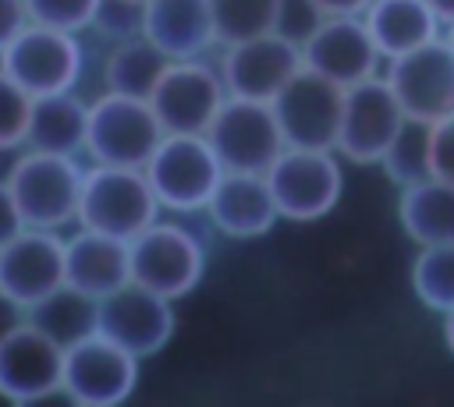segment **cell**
I'll list each match as a JSON object with an SVG mask.
<instances>
[{
    "label": "cell",
    "mask_w": 454,
    "mask_h": 407,
    "mask_svg": "<svg viewBox=\"0 0 454 407\" xmlns=\"http://www.w3.org/2000/svg\"><path fill=\"white\" fill-rule=\"evenodd\" d=\"M174 329H177L174 301L135 280L96 301V333L110 336L138 361L156 357L174 340Z\"/></svg>",
    "instance_id": "8fae6325"
},
{
    "label": "cell",
    "mask_w": 454,
    "mask_h": 407,
    "mask_svg": "<svg viewBox=\"0 0 454 407\" xmlns=\"http://www.w3.org/2000/svg\"><path fill=\"white\" fill-rule=\"evenodd\" d=\"M82 177H85V166L78 156L43 152L28 145L11 152V163L4 170V180L11 188L21 223L39 230H60V234L78 219Z\"/></svg>",
    "instance_id": "6da1fadb"
},
{
    "label": "cell",
    "mask_w": 454,
    "mask_h": 407,
    "mask_svg": "<svg viewBox=\"0 0 454 407\" xmlns=\"http://www.w3.org/2000/svg\"><path fill=\"white\" fill-rule=\"evenodd\" d=\"M128 258H131V280L170 301L188 297L206 276L202 241L188 227L170 219H156L138 237H131Z\"/></svg>",
    "instance_id": "52a82bcc"
},
{
    "label": "cell",
    "mask_w": 454,
    "mask_h": 407,
    "mask_svg": "<svg viewBox=\"0 0 454 407\" xmlns=\"http://www.w3.org/2000/svg\"><path fill=\"white\" fill-rule=\"evenodd\" d=\"M142 170L163 212H202L223 177L206 134H163Z\"/></svg>",
    "instance_id": "5b68a950"
},
{
    "label": "cell",
    "mask_w": 454,
    "mask_h": 407,
    "mask_svg": "<svg viewBox=\"0 0 454 407\" xmlns=\"http://www.w3.org/2000/svg\"><path fill=\"white\" fill-rule=\"evenodd\" d=\"M28 25V7L25 0H0V50Z\"/></svg>",
    "instance_id": "e575fe53"
},
{
    "label": "cell",
    "mask_w": 454,
    "mask_h": 407,
    "mask_svg": "<svg viewBox=\"0 0 454 407\" xmlns=\"http://www.w3.org/2000/svg\"><path fill=\"white\" fill-rule=\"evenodd\" d=\"M380 166L387 170V177H390L397 188L429 177V173H433V124L408 117V120L401 124V131L394 134L390 149L383 152Z\"/></svg>",
    "instance_id": "4316f807"
},
{
    "label": "cell",
    "mask_w": 454,
    "mask_h": 407,
    "mask_svg": "<svg viewBox=\"0 0 454 407\" xmlns=\"http://www.w3.org/2000/svg\"><path fill=\"white\" fill-rule=\"evenodd\" d=\"M397 219L415 248L454 241V184L433 173L404 184L397 198Z\"/></svg>",
    "instance_id": "cb8c5ba5"
},
{
    "label": "cell",
    "mask_w": 454,
    "mask_h": 407,
    "mask_svg": "<svg viewBox=\"0 0 454 407\" xmlns=\"http://www.w3.org/2000/svg\"><path fill=\"white\" fill-rule=\"evenodd\" d=\"M433 177L454 184V113L433 124Z\"/></svg>",
    "instance_id": "836d02e7"
},
{
    "label": "cell",
    "mask_w": 454,
    "mask_h": 407,
    "mask_svg": "<svg viewBox=\"0 0 454 407\" xmlns=\"http://www.w3.org/2000/svg\"><path fill=\"white\" fill-rule=\"evenodd\" d=\"M280 219L312 223L337 209L344 195V170L333 149H301L287 145L266 170Z\"/></svg>",
    "instance_id": "3957f363"
},
{
    "label": "cell",
    "mask_w": 454,
    "mask_h": 407,
    "mask_svg": "<svg viewBox=\"0 0 454 407\" xmlns=\"http://www.w3.org/2000/svg\"><path fill=\"white\" fill-rule=\"evenodd\" d=\"M277 4L280 0H209L213 7V28L216 42H241L273 32L277 25Z\"/></svg>",
    "instance_id": "f1b7e54d"
},
{
    "label": "cell",
    "mask_w": 454,
    "mask_h": 407,
    "mask_svg": "<svg viewBox=\"0 0 454 407\" xmlns=\"http://www.w3.org/2000/svg\"><path fill=\"white\" fill-rule=\"evenodd\" d=\"M160 212L163 209H160L142 166H110V163L85 166L74 227L131 241L149 223H156Z\"/></svg>",
    "instance_id": "7a4b0ae2"
},
{
    "label": "cell",
    "mask_w": 454,
    "mask_h": 407,
    "mask_svg": "<svg viewBox=\"0 0 454 407\" xmlns=\"http://www.w3.org/2000/svg\"><path fill=\"white\" fill-rule=\"evenodd\" d=\"M443 39H447V46H450V50H454V21H450V25H447V32H443Z\"/></svg>",
    "instance_id": "60d3db41"
},
{
    "label": "cell",
    "mask_w": 454,
    "mask_h": 407,
    "mask_svg": "<svg viewBox=\"0 0 454 407\" xmlns=\"http://www.w3.org/2000/svg\"><path fill=\"white\" fill-rule=\"evenodd\" d=\"M220 74L227 85V96H241V99H262L270 103L301 67V50L277 35H255V39H241V42H227L223 57H220Z\"/></svg>",
    "instance_id": "ac0fdd59"
},
{
    "label": "cell",
    "mask_w": 454,
    "mask_h": 407,
    "mask_svg": "<svg viewBox=\"0 0 454 407\" xmlns=\"http://www.w3.org/2000/svg\"><path fill=\"white\" fill-rule=\"evenodd\" d=\"M326 14H362L369 7V0H316Z\"/></svg>",
    "instance_id": "74e56055"
},
{
    "label": "cell",
    "mask_w": 454,
    "mask_h": 407,
    "mask_svg": "<svg viewBox=\"0 0 454 407\" xmlns=\"http://www.w3.org/2000/svg\"><path fill=\"white\" fill-rule=\"evenodd\" d=\"M323 18H326V11L316 0H280L277 4V25H273V32L284 35V39H291L294 46H301L316 32V25Z\"/></svg>",
    "instance_id": "d6a6232c"
},
{
    "label": "cell",
    "mask_w": 454,
    "mask_h": 407,
    "mask_svg": "<svg viewBox=\"0 0 454 407\" xmlns=\"http://www.w3.org/2000/svg\"><path fill=\"white\" fill-rule=\"evenodd\" d=\"M138 4H145V0H138Z\"/></svg>",
    "instance_id": "b9f144b4"
},
{
    "label": "cell",
    "mask_w": 454,
    "mask_h": 407,
    "mask_svg": "<svg viewBox=\"0 0 454 407\" xmlns=\"http://www.w3.org/2000/svg\"><path fill=\"white\" fill-rule=\"evenodd\" d=\"M433 11H436V18L443 21V25H450L454 21V0H426Z\"/></svg>",
    "instance_id": "f35d334b"
},
{
    "label": "cell",
    "mask_w": 454,
    "mask_h": 407,
    "mask_svg": "<svg viewBox=\"0 0 454 407\" xmlns=\"http://www.w3.org/2000/svg\"><path fill=\"white\" fill-rule=\"evenodd\" d=\"M103 0H25L28 7V21L35 25H50V28H64V32H89L96 21Z\"/></svg>",
    "instance_id": "4dcf8cb0"
},
{
    "label": "cell",
    "mask_w": 454,
    "mask_h": 407,
    "mask_svg": "<svg viewBox=\"0 0 454 407\" xmlns=\"http://www.w3.org/2000/svg\"><path fill=\"white\" fill-rule=\"evenodd\" d=\"M206 138L216 159L223 163V170H238V173H266L273 159L287 149L273 106L241 96L223 99L213 124L206 127Z\"/></svg>",
    "instance_id": "ba28073f"
},
{
    "label": "cell",
    "mask_w": 454,
    "mask_h": 407,
    "mask_svg": "<svg viewBox=\"0 0 454 407\" xmlns=\"http://www.w3.org/2000/svg\"><path fill=\"white\" fill-rule=\"evenodd\" d=\"M167 64H170V57L153 39H145L138 32V35L110 42V50L103 57V67H99V78H103L106 92L149 99V92L156 88V81L167 71Z\"/></svg>",
    "instance_id": "d4e9b609"
},
{
    "label": "cell",
    "mask_w": 454,
    "mask_h": 407,
    "mask_svg": "<svg viewBox=\"0 0 454 407\" xmlns=\"http://www.w3.org/2000/svg\"><path fill=\"white\" fill-rule=\"evenodd\" d=\"M138 357L103 333H89L64 347L60 393L78 407H117L138 386Z\"/></svg>",
    "instance_id": "9c48e42d"
},
{
    "label": "cell",
    "mask_w": 454,
    "mask_h": 407,
    "mask_svg": "<svg viewBox=\"0 0 454 407\" xmlns=\"http://www.w3.org/2000/svg\"><path fill=\"white\" fill-rule=\"evenodd\" d=\"M404 110L387 85L383 74L365 78L358 85L344 88V110H340V131H337V152L348 163L369 166L380 163L390 149L394 134L404 124Z\"/></svg>",
    "instance_id": "4fadbf2b"
},
{
    "label": "cell",
    "mask_w": 454,
    "mask_h": 407,
    "mask_svg": "<svg viewBox=\"0 0 454 407\" xmlns=\"http://www.w3.org/2000/svg\"><path fill=\"white\" fill-rule=\"evenodd\" d=\"M21 322H25V308H21V304H14V301L0 290V343H4V340H7Z\"/></svg>",
    "instance_id": "8d00e7d4"
},
{
    "label": "cell",
    "mask_w": 454,
    "mask_h": 407,
    "mask_svg": "<svg viewBox=\"0 0 454 407\" xmlns=\"http://www.w3.org/2000/svg\"><path fill=\"white\" fill-rule=\"evenodd\" d=\"M142 35L153 39L170 60L206 57L216 46L209 0H145Z\"/></svg>",
    "instance_id": "44dd1931"
},
{
    "label": "cell",
    "mask_w": 454,
    "mask_h": 407,
    "mask_svg": "<svg viewBox=\"0 0 454 407\" xmlns=\"http://www.w3.org/2000/svg\"><path fill=\"white\" fill-rule=\"evenodd\" d=\"M0 67L35 99L78 88L85 74V46L74 32L28 21L4 50Z\"/></svg>",
    "instance_id": "8992f818"
},
{
    "label": "cell",
    "mask_w": 454,
    "mask_h": 407,
    "mask_svg": "<svg viewBox=\"0 0 454 407\" xmlns=\"http://www.w3.org/2000/svg\"><path fill=\"white\" fill-rule=\"evenodd\" d=\"M383 60L411 53L440 35V18L426 0H369L362 11Z\"/></svg>",
    "instance_id": "603a6c76"
},
{
    "label": "cell",
    "mask_w": 454,
    "mask_h": 407,
    "mask_svg": "<svg viewBox=\"0 0 454 407\" xmlns=\"http://www.w3.org/2000/svg\"><path fill=\"white\" fill-rule=\"evenodd\" d=\"M202 212L223 237L234 241L262 237L280 219L266 173H238V170H223Z\"/></svg>",
    "instance_id": "d6986e66"
},
{
    "label": "cell",
    "mask_w": 454,
    "mask_h": 407,
    "mask_svg": "<svg viewBox=\"0 0 454 407\" xmlns=\"http://www.w3.org/2000/svg\"><path fill=\"white\" fill-rule=\"evenodd\" d=\"M163 134L167 131L153 113L149 99L121 96L106 88L96 99H89V134H85L89 163L145 166V159L156 152Z\"/></svg>",
    "instance_id": "277c9868"
},
{
    "label": "cell",
    "mask_w": 454,
    "mask_h": 407,
    "mask_svg": "<svg viewBox=\"0 0 454 407\" xmlns=\"http://www.w3.org/2000/svg\"><path fill=\"white\" fill-rule=\"evenodd\" d=\"M21 227H25V223H21V216H18V205H14V198H11V188H7V180L0 177V244H4L7 237H14Z\"/></svg>",
    "instance_id": "d590c367"
},
{
    "label": "cell",
    "mask_w": 454,
    "mask_h": 407,
    "mask_svg": "<svg viewBox=\"0 0 454 407\" xmlns=\"http://www.w3.org/2000/svg\"><path fill=\"white\" fill-rule=\"evenodd\" d=\"M25 315L46 336H53L60 347H71L82 336L96 333V297H89V294H82L67 283L60 290H53L46 301H39L35 308H28Z\"/></svg>",
    "instance_id": "484cf974"
},
{
    "label": "cell",
    "mask_w": 454,
    "mask_h": 407,
    "mask_svg": "<svg viewBox=\"0 0 454 407\" xmlns=\"http://www.w3.org/2000/svg\"><path fill=\"white\" fill-rule=\"evenodd\" d=\"M32 96L0 67V152H18L28 134Z\"/></svg>",
    "instance_id": "f546056e"
},
{
    "label": "cell",
    "mask_w": 454,
    "mask_h": 407,
    "mask_svg": "<svg viewBox=\"0 0 454 407\" xmlns=\"http://www.w3.org/2000/svg\"><path fill=\"white\" fill-rule=\"evenodd\" d=\"M64 280H67V287H74L96 301L114 294L117 287H124L131 280L128 241L74 227L64 237Z\"/></svg>",
    "instance_id": "ffe728a7"
},
{
    "label": "cell",
    "mask_w": 454,
    "mask_h": 407,
    "mask_svg": "<svg viewBox=\"0 0 454 407\" xmlns=\"http://www.w3.org/2000/svg\"><path fill=\"white\" fill-rule=\"evenodd\" d=\"M142 7L145 4H138V0H103L96 11L92 32H99L106 42L138 35L142 32Z\"/></svg>",
    "instance_id": "1f68e13d"
},
{
    "label": "cell",
    "mask_w": 454,
    "mask_h": 407,
    "mask_svg": "<svg viewBox=\"0 0 454 407\" xmlns=\"http://www.w3.org/2000/svg\"><path fill=\"white\" fill-rule=\"evenodd\" d=\"M270 106L277 113V124L287 145L337 152V131H340V110H344V88L337 81L301 64L294 78L270 99Z\"/></svg>",
    "instance_id": "7c38bea8"
},
{
    "label": "cell",
    "mask_w": 454,
    "mask_h": 407,
    "mask_svg": "<svg viewBox=\"0 0 454 407\" xmlns=\"http://www.w3.org/2000/svg\"><path fill=\"white\" fill-rule=\"evenodd\" d=\"M383 78L394 88L404 117L436 124L454 113V50L443 35L387 60Z\"/></svg>",
    "instance_id": "5bb4252c"
},
{
    "label": "cell",
    "mask_w": 454,
    "mask_h": 407,
    "mask_svg": "<svg viewBox=\"0 0 454 407\" xmlns=\"http://www.w3.org/2000/svg\"><path fill=\"white\" fill-rule=\"evenodd\" d=\"M443 343H447V350L454 354V308L443 311Z\"/></svg>",
    "instance_id": "ab89813d"
},
{
    "label": "cell",
    "mask_w": 454,
    "mask_h": 407,
    "mask_svg": "<svg viewBox=\"0 0 454 407\" xmlns=\"http://www.w3.org/2000/svg\"><path fill=\"white\" fill-rule=\"evenodd\" d=\"M298 50L309 71L337 81L340 88L383 74L380 67L387 64L362 14H326Z\"/></svg>",
    "instance_id": "9a60e30c"
},
{
    "label": "cell",
    "mask_w": 454,
    "mask_h": 407,
    "mask_svg": "<svg viewBox=\"0 0 454 407\" xmlns=\"http://www.w3.org/2000/svg\"><path fill=\"white\" fill-rule=\"evenodd\" d=\"M85 134H89V99H82L78 88L32 99L28 134H25L28 149L82 156L85 152Z\"/></svg>",
    "instance_id": "7402d4cb"
},
{
    "label": "cell",
    "mask_w": 454,
    "mask_h": 407,
    "mask_svg": "<svg viewBox=\"0 0 454 407\" xmlns=\"http://www.w3.org/2000/svg\"><path fill=\"white\" fill-rule=\"evenodd\" d=\"M60 382H64V347L25 315V322L0 343V400L39 403L57 396Z\"/></svg>",
    "instance_id": "e0dca14e"
},
{
    "label": "cell",
    "mask_w": 454,
    "mask_h": 407,
    "mask_svg": "<svg viewBox=\"0 0 454 407\" xmlns=\"http://www.w3.org/2000/svg\"><path fill=\"white\" fill-rule=\"evenodd\" d=\"M223 99H227L223 74L206 57L170 60L156 88L149 92V106L167 134H206Z\"/></svg>",
    "instance_id": "30bf717a"
},
{
    "label": "cell",
    "mask_w": 454,
    "mask_h": 407,
    "mask_svg": "<svg viewBox=\"0 0 454 407\" xmlns=\"http://www.w3.org/2000/svg\"><path fill=\"white\" fill-rule=\"evenodd\" d=\"M411 290L433 311L454 308V241L422 244L411 262Z\"/></svg>",
    "instance_id": "83f0119b"
},
{
    "label": "cell",
    "mask_w": 454,
    "mask_h": 407,
    "mask_svg": "<svg viewBox=\"0 0 454 407\" xmlns=\"http://www.w3.org/2000/svg\"><path fill=\"white\" fill-rule=\"evenodd\" d=\"M64 280V234L21 227L0 244V290L25 311L60 290Z\"/></svg>",
    "instance_id": "2e32d148"
}]
</instances>
